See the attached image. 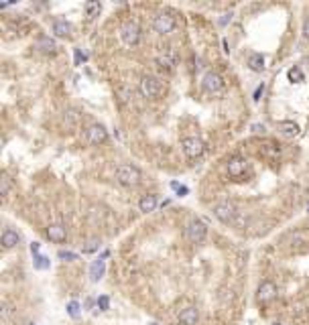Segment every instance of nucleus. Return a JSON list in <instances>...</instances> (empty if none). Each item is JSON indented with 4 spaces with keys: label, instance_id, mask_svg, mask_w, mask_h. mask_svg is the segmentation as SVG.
<instances>
[{
    "label": "nucleus",
    "instance_id": "nucleus-1",
    "mask_svg": "<svg viewBox=\"0 0 309 325\" xmlns=\"http://www.w3.org/2000/svg\"><path fill=\"white\" fill-rule=\"evenodd\" d=\"M116 179L124 187H134V185L143 181V173L139 167L130 165V162H122V165L116 167Z\"/></svg>",
    "mask_w": 309,
    "mask_h": 325
},
{
    "label": "nucleus",
    "instance_id": "nucleus-2",
    "mask_svg": "<svg viewBox=\"0 0 309 325\" xmlns=\"http://www.w3.org/2000/svg\"><path fill=\"white\" fill-rule=\"evenodd\" d=\"M139 90H141V94L148 100H153L157 98L159 94H161V90H163V81L155 77V75H145L141 79V84H139Z\"/></svg>",
    "mask_w": 309,
    "mask_h": 325
},
{
    "label": "nucleus",
    "instance_id": "nucleus-3",
    "mask_svg": "<svg viewBox=\"0 0 309 325\" xmlns=\"http://www.w3.org/2000/svg\"><path fill=\"white\" fill-rule=\"evenodd\" d=\"M181 150L185 153L187 159H198V157L203 155L205 144H203V141H200V138H196V136H187V138L181 141Z\"/></svg>",
    "mask_w": 309,
    "mask_h": 325
},
{
    "label": "nucleus",
    "instance_id": "nucleus-4",
    "mask_svg": "<svg viewBox=\"0 0 309 325\" xmlns=\"http://www.w3.org/2000/svg\"><path fill=\"white\" fill-rule=\"evenodd\" d=\"M120 37H122L124 45H128V47H134V45H139V41H141V27L136 25L134 20L124 22L122 29H120Z\"/></svg>",
    "mask_w": 309,
    "mask_h": 325
},
{
    "label": "nucleus",
    "instance_id": "nucleus-5",
    "mask_svg": "<svg viewBox=\"0 0 309 325\" xmlns=\"http://www.w3.org/2000/svg\"><path fill=\"white\" fill-rule=\"evenodd\" d=\"M185 236L189 238V242L200 244L205 240V236H208V226H205L201 219H191L185 228Z\"/></svg>",
    "mask_w": 309,
    "mask_h": 325
},
{
    "label": "nucleus",
    "instance_id": "nucleus-6",
    "mask_svg": "<svg viewBox=\"0 0 309 325\" xmlns=\"http://www.w3.org/2000/svg\"><path fill=\"white\" fill-rule=\"evenodd\" d=\"M236 205L230 203V201H220V203H216L214 205V216L220 219V222H234L236 219Z\"/></svg>",
    "mask_w": 309,
    "mask_h": 325
},
{
    "label": "nucleus",
    "instance_id": "nucleus-7",
    "mask_svg": "<svg viewBox=\"0 0 309 325\" xmlns=\"http://www.w3.org/2000/svg\"><path fill=\"white\" fill-rule=\"evenodd\" d=\"M153 27H155L157 33L167 35V33H171V31L177 27V22H175V17H171L169 13H159L153 18Z\"/></svg>",
    "mask_w": 309,
    "mask_h": 325
},
{
    "label": "nucleus",
    "instance_id": "nucleus-8",
    "mask_svg": "<svg viewBox=\"0 0 309 325\" xmlns=\"http://www.w3.org/2000/svg\"><path fill=\"white\" fill-rule=\"evenodd\" d=\"M201 86H203L205 91H210V94H216V91H222V90H224V77H222L220 73H216V72H210V73L203 75Z\"/></svg>",
    "mask_w": 309,
    "mask_h": 325
},
{
    "label": "nucleus",
    "instance_id": "nucleus-9",
    "mask_svg": "<svg viewBox=\"0 0 309 325\" xmlns=\"http://www.w3.org/2000/svg\"><path fill=\"white\" fill-rule=\"evenodd\" d=\"M86 138H88V143H91V144H102V143L108 141V130L102 124H91L90 128L86 130Z\"/></svg>",
    "mask_w": 309,
    "mask_h": 325
},
{
    "label": "nucleus",
    "instance_id": "nucleus-10",
    "mask_svg": "<svg viewBox=\"0 0 309 325\" xmlns=\"http://www.w3.org/2000/svg\"><path fill=\"white\" fill-rule=\"evenodd\" d=\"M274 295H277V285H274L273 281H262L258 285V291H256V299L258 301L267 303V301H271Z\"/></svg>",
    "mask_w": 309,
    "mask_h": 325
},
{
    "label": "nucleus",
    "instance_id": "nucleus-11",
    "mask_svg": "<svg viewBox=\"0 0 309 325\" xmlns=\"http://www.w3.org/2000/svg\"><path fill=\"white\" fill-rule=\"evenodd\" d=\"M47 238H49L51 242H57V244L65 242V240H67V230H65V226H63V224H51V226L47 228Z\"/></svg>",
    "mask_w": 309,
    "mask_h": 325
},
{
    "label": "nucleus",
    "instance_id": "nucleus-12",
    "mask_svg": "<svg viewBox=\"0 0 309 325\" xmlns=\"http://www.w3.org/2000/svg\"><path fill=\"white\" fill-rule=\"evenodd\" d=\"M228 173H230L232 177H240L242 173L246 171V159L242 157H232L230 161H228V165H226Z\"/></svg>",
    "mask_w": 309,
    "mask_h": 325
},
{
    "label": "nucleus",
    "instance_id": "nucleus-13",
    "mask_svg": "<svg viewBox=\"0 0 309 325\" xmlns=\"http://www.w3.org/2000/svg\"><path fill=\"white\" fill-rule=\"evenodd\" d=\"M200 319V311L196 307H185L181 313H179V321L183 325H196Z\"/></svg>",
    "mask_w": 309,
    "mask_h": 325
},
{
    "label": "nucleus",
    "instance_id": "nucleus-14",
    "mask_svg": "<svg viewBox=\"0 0 309 325\" xmlns=\"http://www.w3.org/2000/svg\"><path fill=\"white\" fill-rule=\"evenodd\" d=\"M55 47H57V45H55V39L47 37V35H41V37L35 41V49L41 51V53H53Z\"/></svg>",
    "mask_w": 309,
    "mask_h": 325
},
{
    "label": "nucleus",
    "instance_id": "nucleus-15",
    "mask_svg": "<svg viewBox=\"0 0 309 325\" xmlns=\"http://www.w3.org/2000/svg\"><path fill=\"white\" fill-rule=\"evenodd\" d=\"M104 272H106V264H104V260H94L91 262V266H90V278L94 283H98L102 276H104Z\"/></svg>",
    "mask_w": 309,
    "mask_h": 325
},
{
    "label": "nucleus",
    "instance_id": "nucleus-16",
    "mask_svg": "<svg viewBox=\"0 0 309 325\" xmlns=\"http://www.w3.org/2000/svg\"><path fill=\"white\" fill-rule=\"evenodd\" d=\"M155 207H157V195H143L141 197V201H139V210L148 214V212H155Z\"/></svg>",
    "mask_w": 309,
    "mask_h": 325
},
{
    "label": "nucleus",
    "instance_id": "nucleus-17",
    "mask_svg": "<svg viewBox=\"0 0 309 325\" xmlns=\"http://www.w3.org/2000/svg\"><path fill=\"white\" fill-rule=\"evenodd\" d=\"M279 130L285 136H297L301 128H299V124L293 122V120H283V122H279Z\"/></svg>",
    "mask_w": 309,
    "mask_h": 325
},
{
    "label": "nucleus",
    "instance_id": "nucleus-18",
    "mask_svg": "<svg viewBox=\"0 0 309 325\" xmlns=\"http://www.w3.org/2000/svg\"><path fill=\"white\" fill-rule=\"evenodd\" d=\"M18 234L15 230H10V228H6L4 232H2V246L4 248H15L17 244H18Z\"/></svg>",
    "mask_w": 309,
    "mask_h": 325
},
{
    "label": "nucleus",
    "instance_id": "nucleus-19",
    "mask_svg": "<svg viewBox=\"0 0 309 325\" xmlns=\"http://www.w3.org/2000/svg\"><path fill=\"white\" fill-rule=\"evenodd\" d=\"M248 67L253 69V72H262V69H265V57H262L260 53H253L248 57Z\"/></svg>",
    "mask_w": 309,
    "mask_h": 325
},
{
    "label": "nucleus",
    "instance_id": "nucleus-20",
    "mask_svg": "<svg viewBox=\"0 0 309 325\" xmlns=\"http://www.w3.org/2000/svg\"><path fill=\"white\" fill-rule=\"evenodd\" d=\"M63 122H65L67 128H75L77 122H79V112L73 110V108L65 110V112H63Z\"/></svg>",
    "mask_w": 309,
    "mask_h": 325
},
{
    "label": "nucleus",
    "instance_id": "nucleus-21",
    "mask_svg": "<svg viewBox=\"0 0 309 325\" xmlns=\"http://www.w3.org/2000/svg\"><path fill=\"white\" fill-rule=\"evenodd\" d=\"M53 33L57 37H67V35L72 33V25L67 20H55L53 22Z\"/></svg>",
    "mask_w": 309,
    "mask_h": 325
},
{
    "label": "nucleus",
    "instance_id": "nucleus-22",
    "mask_svg": "<svg viewBox=\"0 0 309 325\" xmlns=\"http://www.w3.org/2000/svg\"><path fill=\"white\" fill-rule=\"evenodd\" d=\"M157 65L161 67V69H167V72H173V67H175V59H173V57H171L169 53L159 55V57H157Z\"/></svg>",
    "mask_w": 309,
    "mask_h": 325
},
{
    "label": "nucleus",
    "instance_id": "nucleus-23",
    "mask_svg": "<svg viewBox=\"0 0 309 325\" xmlns=\"http://www.w3.org/2000/svg\"><path fill=\"white\" fill-rule=\"evenodd\" d=\"M10 187H13V181H10V177H8V175L0 177V195L6 197V195L10 193Z\"/></svg>",
    "mask_w": 309,
    "mask_h": 325
},
{
    "label": "nucleus",
    "instance_id": "nucleus-24",
    "mask_svg": "<svg viewBox=\"0 0 309 325\" xmlns=\"http://www.w3.org/2000/svg\"><path fill=\"white\" fill-rule=\"evenodd\" d=\"M100 10H102V4H100V2H88V4H86V13H88L90 18L98 17V15H100Z\"/></svg>",
    "mask_w": 309,
    "mask_h": 325
},
{
    "label": "nucleus",
    "instance_id": "nucleus-25",
    "mask_svg": "<svg viewBox=\"0 0 309 325\" xmlns=\"http://www.w3.org/2000/svg\"><path fill=\"white\" fill-rule=\"evenodd\" d=\"M287 75H289L291 81H303V72H301L299 67H291Z\"/></svg>",
    "mask_w": 309,
    "mask_h": 325
},
{
    "label": "nucleus",
    "instance_id": "nucleus-26",
    "mask_svg": "<svg viewBox=\"0 0 309 325\" xmlns=\"http://www.w3.org/2000/svg\"><path fill=\"white\" fill-rule=\"evenodd\" d=\"M98 248H100V240H90L84 246V254H91V252H96Z\"/></svg>",
    "mask_w": 309,
    "mask_h": 325
},
{
    "label": "nucleus",
    "instance_id": "nucleus-27",
    "mask_svg": "<svg viewBox=\"0 0 309 325\" xmlns=\"http://www.w3.org/2000/svg\"><path fill=\"white\" fill-rule=\"evenodd\" d=\"M67 313H70L72 317H77V315H79V303H77V301H72V303L67 305Z\"/></svg>",
    "mask_w": 309,
    "mask_h": 325
},
{
    "label": "nucleus",
    "instance_id": "nucleus-28",
    "mask_svg": "<svg viewBox=\"0 0 309 325\" xmlns=\"http://www.w3.org/2000/svg\"><path fill=\"white\" fill-rule=\"evenodd\" d=\"M47 266H49V260L47 258H45V256H35V269H47Z\"/></svg>",
    "mask_w": 309,
    "mask_h": 325
},
{
    "label": "nucleus",
    "instance_id": "nucleus-29",
    "mask_svg": "<svg viewBox=\"0 0 309 325\" xmlns=\"http://www.w3.org/2000/svg\"><path fill=\"white\" fill-rule=\"evenodd\" d=\"M59 258H61V260H77V254H75V252H70V250H61V252H59Z\"/></svg>",
    "mask_w": 309,
    "mask_h": 325
},
{
    "label": "nucleus",
    "instance_id": "nucleus-30",
    "mask_svg": "<svg viewBox=\"0 0 309 325\" xmlns=\"http://www.w3.org/2000/svg\"><path fill=\"white\" fill-rule=\"evenodd\" d=\"M98 307H100L102 311H106V309L110 307V299H108L106 295H102V297H98Z\"/></svg>",
    "mask_w": 309,
    "mask_h": 325
},
{
    "label": "nucleus",
    "instance_id": "nucleus-31",
    "mask_svg": "<svg viewBox=\"0 0 309 325\" xmlns=\"http://www.w3.org/2000/svg\"><path fill=\"white\" fill-rule=\"evenodd\" d=\"M171 187L177 191V195H187V193H189V189H187V187H181L179 183H171Z\"/></svg>",
    "mask_w": 309,
    "mask_h": 325
},
{
    "label": "nucleus",
    "instance_id": "nucleus-32",
    "mask_svg": "<svg viewBox=\"0 0 309 325\" xmlns=\"http://www.w3.org/2000/svg\"><path fill=\"white\" fill-rule=\"evenodd\" d=\"M10 315H13V307H10L8 303H4L2 305V317H10Z\"/></svg>",
    "mask_w": 309,
    "mask_h": 325
},
{
    "label": "nucleus",
    "instance_id": "nucleus-33",
    "mask_svg": "<svg viewBox=\"0 0 309 325\" xmlns=\"http://www.w3.org/2000/svg\"><path fill=\"white\" fill-rule=\"evenodd\" d=\"M303 35L309 39V17H307V18H305V22H303Z\"/></svg>",
    "mask_w": 309,
    "mask_h": 325
},
{
    "label": "nucleus",
    "instance_id": "nucleus-34",
    "mask_svg": "<svg viewBox=\"0 0 309 325\" xmlns=\"http://www.w3.org/2000/svg\"><path fill=\"white\" fill-rule=\"evenodd\" d=\"M39 250H41V244H39V242H33V244H31V252H33V254H37Z\"/></svg>",
    "mask_w": 309,
    "mask_h": 325
},
{
    "label": "nucleus",
    "instance_id": "nucleus-35",
    "mask_svg": "<svg viewBox=\"0 0 309 325\" xmlns=\"http://www.w3.org/2000/svg\"><path fill=\"white\" fill-rule=\"evenodd\" d=\"M262 90H265V86H258V88H256V91H254V100H258V98H260Z\"/></svg>",
    "mask_w": 309,
    "mask_h": 325
},
{
    "label": "nucleus",
    "instance_id": "nucleus-36",
    "mask_svg": "<svg viewBox=\"0 0 309 325\" xmlns=\"http://www.w3.org/2000/svg\"><path fill=\"white\" fill-rule=\"evenodd\" d=\"M232 15H224V18H220V25H226V22H228V18H230Z\"/></svg>",
    "mask_w": 309,
    "mask_h": 325
},
{
    "label": "nucleus",
    "instance_id": "nucleus-37",
    "mask_svg": "<svg viewBox=\"0 0 309 325\" xmlns=\"http://www.w3.org/2000/svg\"><path fill=\"white\" fill-rule=\"evenodd\" d=\"M31 325H35V323H31Z\"/></svg>",
    "mask_w": 309,
    "mask_h": 325
}]
</instances>
